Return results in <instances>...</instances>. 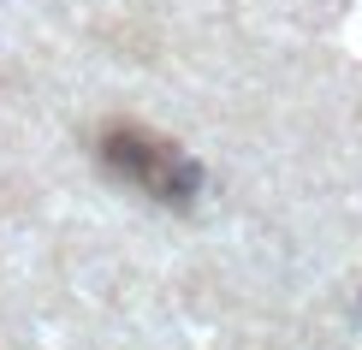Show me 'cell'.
<instances>
[{"instance_id": "1", "label": "cell", "mask_w": 362, "mask_h": 350, "mask_svg": "<svg viewBox=\"0 0 362 350\" xmlns=\"http://www.w3.org/2000/svg\"><path fill=\"white\" fill-rule=\"evenodd\" d=\"M101 161H107L125 185H137L143 196H155V202H185L190 185H196L190 161L178 155L167 136H155L143 125H113L107 136H101Z\"/></svg>"}]
</instances>
